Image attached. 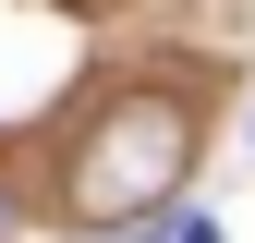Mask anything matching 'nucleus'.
<instances>
[{"mask_svg": "<svg viewBox=\"0 0 255 243\" xmlns=\"http://www.w3.org/2000/svg\"><path fill=\"white\" fill-rule=\"evenodd\" d=\"M170 243H219V219H170Z\"/></svg>", "mask_w": 255, "mask_h": 243, "instance_id": "obj_2", "label": "nucleus"}, {"mask_svg": "<svg viewBox=\"0 0 255 243\" xmlns=\"http://www.w3.org/2000/svg\"><path fill=\"white\" fill-rule=\"evenodd\" d=\"M195 170V110L182 98H122L98 134H85V158H73V219H134L146 195H170V182Z\"/></svg>", "mask_w": 255, "mask_h": 243, "instance_id": "obj_1", "label": "nucleus"}]
</instances>
